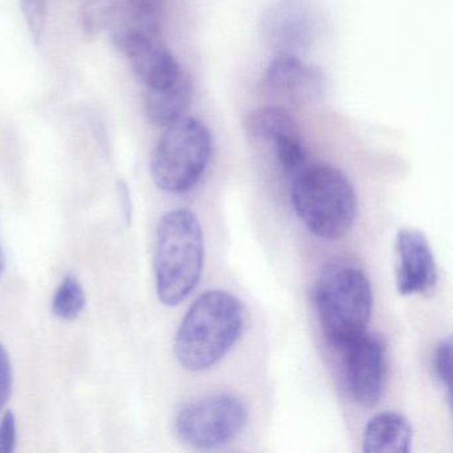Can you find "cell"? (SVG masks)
I'll use <instances>...</instances> for the list:
<instances>
[{
    "mask_svg": "<svg viewBox=\"0 0 453 453\" xmlns=\"http://www.w3.org/2000/svg\"><path fill=\"white\" fill-rule=\"evenodd\" d=\"M245 327L240 299L224 290L201 294L180 323L174 355L190 372H203L221 362Z\"/></svg>",
    "mask_w": 453,
    "mask_h": 453,
    "instance_id": "cell-1",
    "label": "cell"
},
{
    "mask_svg": "<svg viewBox=\"0 0 453 453\" xmlns=\"http://www.w3.org/2000/svg\"><path fill=\"white\" fill-rule=\"evenodd\" d=\"M205 242L197 216L188 209L169 211L158 222L155 245L156 291L165 306L182 303L197 288Z\"/></svg>",
    "mask_w": 453,
    "mask_h": 453,
    "instance_id": "cell-2",
    "label": "cell"
},
{
    "mask_svg": "<svg viewBox=\"0 0 453 453\" xmlns=\"http://www.w3.org/2000/svg\"><path fill=\"white\" fill-rule=\"evenodd\" d=\"M290 198L296 216L317 237L341 240L354 226L357 209L354 187L334 166H303L291 180Z\"/></svg>",
    "mask_w": 453,
    "mask_h": 453,
    "instance_id": "cell-3",
    "label": "cell"
},
{
    "mask_svg": "<svg viewBox=\"0 0 453 453\" xmlns=\"http://www.w3.org/2000/svg\"><path fill=\"white\" fill-rule=\"evenodd\" d=\"M314 298L323 334L336 349L367 333L372 315V288L359 267L347 264L326 267L318 280Z\"/></svg>",
    "mask_w": 453,
    "mask_h": 453,
    "instance_id": "cell-4",
    "label": "cell"
},
{
    "mask_svg": "<svg viewBox=\"0 0 453 453\" xmlns=\"http://www.w3.org/2000/svg\"><path fill=\"white\" fill-rule=\"evenodd\" d=\"M211 134L195 118L177 119L165 127L150 157L153 181L164 192H188L196 187L208 168Z\"/></svg>",
    "mask_w": 453,
    "mask_h": 453,
    "instance_id": "cell-5",
    "label": "cell"
},
{
    "mask_svg": "<svg viewBox=\"0 0 453 453\" xmlns=\"http://www.w3.org/2000/svg\"><path fill=\"white\" fill-rule=\"evenodd\" d=\"M248 420V407L237 395L213 394L182 405L174 418V432L196 449H216L237 439Z\"/></svg>",
    "mask_w": 453,
    "mask_h": 453,
    "instance_id": "cell-6",
    "label": "cell"
},
{
    "mask_svg": "<svg viewBox=\"0 0 453 453\" xmlns=\"http://www.w3.org/2000/svg\"><path fill=\"white\" fill-rule=\"evenodd\" d=\"M344 373L349 394L357 404L373 407L386 388L387 357L384 342L365 333L342 346Z\"/></svg>",
    "mask_w": 453,
    "mask_h": 453,
    "instance_id": "cell-7",
    "label": "cell"
},
{
    "mask_svg": "<svg viewBox=\"0 0 453 453\" xmlns=\"http://www.w3.org/2000/svg\"><path fill=\"white\" fill-rule=\"evenodd\" d=\"M395 280L402 296L428 294L436 286V259L426 234L420 230L404 227L397 233Z\"/></svg>",
    "mask_w": 453,
    "mask_h": 453,
    "instance_id": "cell-8",
    "label": "cell"
},
{
    "mask_svg": "<svg viewBox=\"0 0 453 453\" xmlns=\"http://www.w3.org/2000/svg\"><path fill=\"white\" fill-rule=\"evenodd\" d=\"M261 33L278 55L296 57L309 46L312 17L307 0H278L262 15Z\"/></svg>",
    "mask_w": 453,
    "mask_h": 453,
    "instance_id": "cell-9",
    "label": "cell"
},
{
    "mask_svg": "<svg viewBox=\"0 0 453 453\" xmlns=\"http://www.w3.org/2000/svg\"><path fill=\"white\" fill-rule=\"evenodd\" d=\"M262 88L275 102L294 107L319 97L325 81L317 68L304 65L298 57L280 55L270 63Z\"/></svg>",
    "mask_w": 453,
    "mask_h": 453,
    "instance_id": "cell-10",
    "label": "cell"
},
{
    "mask_svg": "<svg viewBox=\"0 0 453 453\" xmlns=\"http://www.w3.org/2000/svg\"><path fill=\"white\" fill-rule=\"evenodd\" d=\"M116 47L127 55L147 89L165 88L187 73L156 35L132 34L119 41Z\"/></svg>",
    "mask_w": 453,
    "mask_h": 453,
    "instance_id": "cell-11",
    "label": "cell"
},
{
    "mask_svg": "<svg viewBox=\"0 0 453 453\" xmlns=\"http://www.w3.org/2000/svg\"><path fill=\"white\" fill-rule=\"evenodd\" d=\"M413 429L407 418L397 412L373 416L363 434L365 453H408L412 445Z\"/></svg>",
    "mask_w": 453,
    "mask_h": 453,
    "instance_id": "cell-12",
    "label": "cell"
},
{
    "mask_svg": "<svg viewBox=\"0 0 453 453\" xmlns=\"http://www.w3.org/2000/svg\"><path fill=\"white\" fill-rule=\"evenodd\" d=\"M193 97L192 79L185 73L179 81L161 89H148L145 112L150 123L166 127L184 116Z\"/></svg>",
    "mask_w": 453,
    "mask_h": 453,
    "instance_id": "cell-13",
    "label": "cell"
},
{
    "mask_svg": "<svg viewBox=\"0 0 453 453\" xmlns=\"http://www.w3.org/2000/svg\"><path fill=\"white\" fill-rule=\"evenodd\" d=\"M245 129L251 140L269 145L278 137L299 132L293 115L283 107H264L250 111L245 118Z\"/></svg>",
    "mask_w": 453,
    "mask_h": 453,
    "instance_id": "cell-14",
    "label": "cell"
},
{
    "mask_svg": "<svg viewBox=\"0 0 453 453\" xmlns=\"http://www.w3.org/2000/svg\"><path fill=\"white\" fill-rule=\"evenodd\" d=\"M52 312L62 320H75L86 307V293L78 278L67 275L52 298Z\"/></svg>",
    "mask_w": 453,
    "mask_h": 453,
    "instance_id": "cell-15",
    "label": "cell"
},
{
    "mask_svg": "<svg viewBox=\"0 0 453 453\" xmlns=\"http://www.w3.org/2000/svg\"><path fill=\"white\" fill-rule=\"evenodd\" d=\"M272 147L274 148L278 163L282 166L283 171L288 172L291 176L306 166V150L302 144L299 132L278 137Z\"/></svg>",
    "mask_w": 453,
    "mask_h": 453,
    "instance_id": "cell-16",
    "label": "cell"
},
{
    "mask_svg": "<svg viewBox=\"0 0 453 453\" xmlns=\"http://www.w3.org/2000/svg\"><path fill=\"white\" fill-rule=\"evenodd\" d=\"M115 9L116 2L112 0H86L81 9V26L86 35L95 36L110 28Z\"/></svg>",
    "mask_w": 453,
    "mask_h": 453,
    "instance_id": "cell-17",
    "label": "cell"
},
{
    "mask_svg": "<svg viewBox=\"0 0 453 453\" xmlns=\"http://www.w3.org/2000/svg\"><path fill=\"white\" fill-rule=\"evenodd\" d=\"M434 375L440 384L447 389L450 396V383H452V341L444 339L437 344L434 357Z\"/></svg>",
    "mask_w": 453,
    "mask_h": 453,
    "instance_id": "cell-18",
    "label": "cell"
},
{
    "mask_svg": "<svg viewBox=\"0 0 453 453\" xmlns=\"http://www.w3.org/2000/svg\"><path fill=\"white\" fill-rule=\"evenodd\" d=\"M20 7L34 41H41L46 26V0H20Z\"/></svg>",
    "mask_w": 453,
    "mask_h": 453,
    "instance_id": "cell-19",
    "label": "cell"
},
{
    "mask_svg": "<svg viewBox=\"0 0 453 453\" xmlns=\"http://www.w3.org/2000/svg\"><path fill=\"white\" fill-rule=\"evenodd\" d=\"M17 441V418L12 411H7L0 418V453L14 452Z\"/></svg>",
    "mask_w": 453,
    "mask_h": 453,
    "instance_id": "cell-20",
    "label": "cell"
},
{
    "mask_svg": "<svg viewBox=\"0 0 453 453\" xmlns=\"http://www.w3.org/2000/svg\"><path fill=\"white\" fill-rule=\"evenodd\" d=\"M12 392V365L9 352L0 344V413L6 407Z\"/></svg>",
    "mask_w": 453,
    "mask_h": 453,
    "instance_id": "cell-21",
    "label": "cell"
},
{
    "mask_svg": "<svg viewBox=\"0 0 453 453\" xmlns=\"http://www.w3.org/2000/svg\"><path fill=\"white\" fill-rule=\"evenodd\" d=\"M119 197H120L121 208H123L124 222L129 225L132 219V203L131 195H129L128 187H127L126 182L119 184Z\"/></svg>",
    "mask_w": 453,
    "mask_h": 453,
    "instance_id": "cell-22",
    "label": "cell"
},
{
    "mask_svg": "<svg viewBox=\"0 0 453 453\" xmlns=\"http://www.w3.org/2000/svg\"><path fill=\"white\" fill-rule=\"evenodd\" d=\"M4 270H6V256H4V249L0 246V278L4 277Z\"/></svg>",
    "mask_w": 453,
    "mask_h": 453,
    "instance_id": "cell-23",
    "label": "cell"
}]
</instances>
